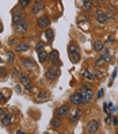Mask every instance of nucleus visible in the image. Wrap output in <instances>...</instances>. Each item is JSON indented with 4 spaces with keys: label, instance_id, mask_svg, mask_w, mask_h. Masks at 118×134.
Wrapping results in <instances>:
<instances>
[{
    "label": "nucleus",
    "instance_id": "f257e3e1",
    "mask_svg": "<svg viewBox=\"0 0 118 134\" xmlns=\"http://www.w3.org/2000/svg\"><path fill=\"white\" fill-rule=\"evenodd\" d=\"M79 92H80V95H82V98H83V102H84V103H90V102L92 100V98H94V92H92L91 87H90L88 84L84 85Z\"/></svg>",
    "mask_w": 118,
    "mask_h": 134
},
{
    "label": "nucleus",
    "instance_id": "f03ea898",
    "mask_svg": "<svg viewBox=\"0 0 118 134\" xmlns=\"http://www.w3.org/2000/svg\"><path fill=\"white\" fill-rule=\"evenodd\" d=\"M68 52H69V57L73 62H77L80 60V49L77 48V45L75 43H71L69 48H68Z\"/></svg>",
    "mask_w": 118,
    "mask_h": 134
},
{
    "label": "nucleus",
    "instance_id": "7ed1b4c3",
    "mask_svg": "<svg viewBox=\"0 0 118 134\" xmlns=\"http://www.w3.org/2000/svg\"><path fill=\"white\" fill-rule=\"evenodd\" d=\"M85 131L90 133V134H94V133H98L99 131V122L96 119H91L85 123Z\"/></svg>",
    "mask_w": 118,
    "mask_h": 134
},
{
    "label": "nucleus",
    "instance_id": "20e7f679",
    "mask_svg": "<svg viewBox=\"0 0 118 134\" xmlns=\"http://www.w3.org/2000/svg\"><path fill=\"white\" fill-rule=\"evenodd\" d=\"M58 75H60V70H58V68H54V66H52V68H49L48 70H46L45 77L48 79V80L53 81L54 79H56V77L58 76Z\"/></svg>",
    "mask_w": 118,
    "mask_h": 134
},
{
    "label": "nucleus",
    "instance_id": "39448f33",
    "mask_svg": "<svg viewBox=\"0 0 118 134\" xmlns=\"http://www.w3.org/2000/svg\"><path fill=\"white\" fill-rule=\"evenodd\" d=\"M14 27H15V31H18V33H26V31L29 30V25H27V22L25 19L18 22V23H15Z\"/></svg>",
    "mask_w": 118,
    "mask_h": 134
},
{
    "label": "nucleus",
    "instance_id": "423d86ee",
    "mask_svg": "<svg viewBox=\"0 0 118 134\" xmlns=\"http://www.w3.org/2000/svg\"><path fill=\"white\" fill-rule=\"evenodd\" d=\"M69 114V106L68 104H62L56 110V116L57 118H64Z\"/></svg>",
    "mask_w": 118,
    "mask_h": 134
},
{
    "label": "nucleus",
    "instance_id": "0eeeda50",
    "mask_svg": "<svg viewBox=\"0 0 118 134\" xmlns=\"http://www.w3.org/2000/svg\"><path fill=\"white\" fill-rule=\"evenodd\" d=\"M69 100H71V103H72V104H76V106H80V104L84 103L83 98H82V95H80V92L72 93V95L69 96Z\"/></svg>",
    "mask_w": 118,
    "mask_h": 134
},
{
    "label": "nucleus",
    "instance_id": "6e6552de",
    "mask_svg": "<svg viewBox=\"0 0 118 134\" xmlns=\"http://www.w3.org/2000/svg\"><path fill=\"white\" fill-rule=\"evenodd\" d=\"M95 18H96V20L100 23V25H106V23H107V16H106V14L103 12V11H102L100 8H98L96 11H95Z\"/></svg>",
    "mask_w": 118,
    "mask_h": 134
},
{
    "label": "nucleus",
    "instance_id": "1a4fd4ad",
    "mask_svg": "<svg viewBox=\"0 0 118 134\" xmlns=\"http://www.w3.org/2000/svg\"><path fill=\"white\" fill-rule=\"evenodd\" d=\"M44 8H45V3L42 2V0H35L34 4H33V10H31V12L35 15V14H38L39 11H42Z\"/></svg>",
    "mask_w": 118,
    "mask_h": 134
},
{
    "label": "nucleus",
    "instance_id": "9d476101",
    "mask_svg": "<svg viewBox=\"0 0 118 134\" xmlns=\"http://www.w3.org/2000/svg\"><path fill=\"white\" fill-rule=\"evenodd\" d=\"M49 61L53 65H60V57H58V52L57 50H52L49 53Z\"/></svg>",
    "mask_w": 118,
    "mask_h": 134
},
{
    "label": "nucleus",
    "instance_id": "9b49d317",
    "mask_svg": "<svg viewBox=\"0 0 118 134\" xmlns=\"http://www.w3.org/2000/svg\"><path fill=\"white\" fill-rule=\"evenodd\" d=\"M22 64H23V66H25L26 69H29V70L35 69V62H34L33 58H22Z\"/></svg>",
    "mask_w": 118,
    "mask_h": 134
},
{
    "label": "nucleus",
    "instance_id": "f8f14e48",
    "mask_svg": "<svg viewBox=\"0 0 118 134\" xmlns=\"http://www.w3.org/2000/svg\"><path fill=\"white\" fill-rule=\"evenodd\" d=\"M37 25H38V27L39 29H46V27H49V25H50V20H49V18L48 16H41L38 20H37Z\"/></svg>",
    "mask_w": 118,
    "mask_h": 134
},
{
    "label": "nucleus",
    "instance_id": "ddd939ff",
    "mask_svg": "<svg viewBox=\"0 0 118 134\" xmlns=\"http://www.w3.org/2000/svg\"><path fill=\"white\" fill-rule=\"evenodd\" d=\"M0 122H2V125H4V126H10L12 123V115L8 114V113H4V115L0 118Z\"/></svg>",
    "mask_w": 118,
    "mask_h": 134
},
{
    "label": "nucleus",
    "instance_id": "4468645a",
    "mask_svg": "<svg viewBox=\"0 0 118 134\" xmlns=\"http://www.w3.org/2000/svg\"><path fill=\"white\" fill-rule=\"evenodd\" d=\"M19 79H20V83H22V85L25 87V88H29V87H31V80H30V77H29L27 75L22 73V75L19 76Z\"/></svg>",
    "mask_w": 118,
    "mask_h": 134
},
{
    "label": "nucleus",
    "instance_id": "2eb2a0df",
    "mask_svg": "<svg viewBox=\"0 0 118 134\" xmlns=\"http://www.w3.org/2000/svg\"><path fill=\"white\" fill-rule=\"evenodd\" d=\"M82 115H83V113H82V110H76V111L72 114V115H71V122H72V123H75V122H77L79 119H80V118H82Z\"/></svg>",
    "mask_w": 118,
    "mask_h": 134
},
{
    "label": "nucleus",
    "instance_id": "dca6fc26",
    "mask_svg": "<svg viewBox=\"0 0 118 134\" xmlns=\"http://www.w3.org/2000/svg\"><path fill=\"white\" fill-rule=\"evenodd\" d=\"M100 52H102V57L105 58V61H106V62H107V61H111V58H113V57H111V53H110V50H109V49H102Z\"/></svg>",
    "mask_w": 118,
    "mask_h": 134
},
{
    "label": "nucleus",
    "instance_id": "f3484780",
    "mask_svg": "<svg viewBox=\"0 0 118 134\" xmlns=\"http://www.w3.org/2000/svg\"><path fill=\"white\" fill-rule=\"evenodd\" d=\"M38 58H39V62L44 64V62L48 60V53H46L45 50H39L38 52Z\"/></svg>",
    "mask_w": 118,
    "mask_h": 134
},
{
    "label": "nucleus",
    "instance_id": "a211bd4d",
    "mask_svg": "<svg viewBox=\"0 0 118 134\" xmlns=\"http://www.w3.org/2000/svg\"><path fill=\"white\" fill-rule=\"evenodd\" d=\"M92 49L95 50V52H100L102 49H103V42H100V41H95L92 45Z\"/></svg>",
    "mask_w": 118,
    "mask_h": 134
},
{
    "label": "nucleus",
    "instance_id": "6ab92c4d",
    "mask_svg": "<svg viewBox=\"0 0 118 134\" xmlns=\"http://www.w3.org/2000/svg\"><path fill=\"white\" fill-rule=\"evenodd\" d=\"M25 18H23V14H14V18H12V23L15 25V23H18V22H20V20H23Z\"/></svg>",
    "mask_w": 118,
    "mask_h": 134
},
{
    "label": "nucleus",
    "instance_id": "aec40b11",
    "mask_svg": "<svg viewBox=\"0 0 118 134\" xmlns=\"http://www.w3.org/2000/svg\"><path fill=\"white\" fill-rule=\"evenodd\" d=\"M29 50V45L27 43H19L17 46V52H26Z\"/></svg>",
    "mask_w": 118,
    "mask_h": 134
},
{
    "label": "nucleus",
    "instance_id": "412c9836",
    "mask_svg": "<svg viewBox=\"0 0 118 134\" xmlns=\"http://www.w3.org/2000/svg\"><path fill=\"white\" fill-rule=\"evenodd\" d=\"M106 16H107L109 20H111V19L115 18V12H114V8H113V7H110V10H109V12L106 14Z\"/></svg>",
    "mask_w": 118,
    "mask_h": 134
},
{
    "label": "nucleus",
    "instance_id": "4be33fe9",
    "mask_svg": "<svg viewBox=\"0 0 118 134\" xmlns=\"http://www.w3.org/2000/svg\"><path fill=\"white\" fill-rule=\"evenodd\" d=\"M83 76H84L85 79H88V80H94V79H95V76H92V75L90 73V70H88V69L83 72Z\"/></svg>",
    "mask_w": 118,
    "mask_h": 134
},
{
    "label": "nucleus",
    "instance_id": "5701e85b",
    "mask_svg": "<svg viewBox=\"0 0 118 134\" xmlns=\"http://www.w3.org/2000/svg\"><path fill=\"white\" fill-rule=\"evenodd\" d=\"M45 34H46V38H48V41H52V39L54 38V31H53V30H48Z\"/></svg>",
    "mask_w": 118,
    "mask_h": 134
},
{
    "label": "nucleus",
    "instance_id": "b1692460",
    "mask_svg": "<svg viewBox=\"0 0 118 134\" xmlns=\"http://www.w3.org/2000/svg\"><path fill=\"white\" fill-rule=\"evenodd\" d=\"M31 0H19V5L22 7V8H25V7H27L30 4Z\"/></svg>",
    "mask_w": 118,
    "mask_h": 134
},
{
    "label": "nucleus",
    "instance_id": "393cba45",
    "mask_svg": "<svg viewBox=\"0 0 118 134\" xmlns=\"http://www.w3.org/2000/svg\"><path fill=\"white\" fill-rule=\"evenodd\" d=\"M60 118H54V119L52 121V126H54V127H60L61 126V123H60Z\"/></svg>",
    "mask_w": 118,
    "mask_h": 134
},
{
    "label": "nucleus",
    "instance_id": "a878e982",
    "mask_svg": "<svg viewBox=\"0 0 118 134\" xmlns=\"http://www.w3.org/2000/svg\"><path fill=\"white\" fill-rule=\"evenodd\" d=\"M103 62H106V61H105V58H103V57L100 56V57H99V58L96 60V62H95V64H96V65H102V64H103Z\"/></svg>",
    "mask_w": 118,
    "mask_h": 134
},
{
    "label": "nucleus",
    "instance_id": "bb28decb",
    "mask_svg": "<svg viewBox=\"0 0 118 134\" xmlns=\"http://www.w3.org/2000/svg\"><path fill=\"white\" fill-rule=\"evenodd\" d=\"M42 46H44V42H38V45H37V52H39L42 49Z\"/></svg>",
    "mask_w": 118,
    "mask_h": 134
},
{
    "label": "nucleus",
    "instance_id": "cd10ccee",
    "mask_svg": "<svg viewBox=\"0 0 118 134\" xmlns=\"http://www.w3.org/2000/svg\"><path fill=\"white\" fill-rule=\"evenodd\" d=\"M46 99V98H48V93H46V92H44V93H39V99Z\"/></svg>",
    "mask_w": 118,
    "mask_h": 134
},
{
    "label": "nucleus",
    "instance_id": "c85d7f7f",
    "mask_svg": "<svg viewBox=\"0 0 118 134\" xmlns=\"http://www.w3.org/2000/svg\"><path fill=\"white\" fill-rule=\"evenodd\" d=\"M14 76H15V77H19V76H20V73L18 72V70H17V69H15V70H14Z\"/></svg>",
    "mask_w": 118,
    "mask_h": 134
},
{
    "label": "nucleus",
    "instance_id": "c756f323",
    "mask_svg": "<svg viewBox=\"0 0 118 134\" xmlns=\"http://www.w3.org/2000/svg\"><path fill=\"white\" fill-rule=\"evenodd\" d=\"M103 96V90H99V92H98V98H102Z\"/></svg>",
    "mask_w": 118,
    "mask_h": 134
},
{
    "label": "nucleus",
    "instance_id": "7c9ffc66",
    "mask_svg": "<svg viewBox=\"0 0 118 134\" xmlns=\"http://www.w3.org/2000/svg\"><path fill=\"white\" fill-rule=\"evenodd\" d=\"M8 60H10V62H12V61H14V54H12V53H10V56H8Z\"/></svg>",
    "mask_w": 118,
    "mask_h": 134
},
{
    "label": "nucleus",
    "instance_id": "2f4dec72",
    "mask_svg": "<svg viewBox=\"0 0 118 134\" xmlns=\"http://www.w3.org/2000/svg\"><path fill=\"white\" fill-rule=\"evenodd\" d=\"M113 123L114 125H118V119H117V118H114V119H113Z\"/></svg>",
    "mask_w": 118,
    "mask_h": 134
},
{
    "label": "nucleus",
    "instance_id": "473e14b6",
    "mask_svg": "<svg viewBox=\"0 0 118 134\" xmlns=\"http://www.w3.org/2000/svg\"><path fill=\"white\" fill-rule=\"evenodd\" d=\"M3 31V25H2V22H0V33Z\"/></svg>",
    "mask_w": 118,
    "mask_h": 134
},
{
    "label": "nucleus",
    "instance_id": "72a5a7b5",
    "mask_svg": "<svg viewBox=\"0 0 118 134\" xmlns=\"http://www.w3.org/2000/svg\"><path fill=\"white\" fill-rule=\"evenodd\" d=\"M100 3H105V2H110V0H99Z\"/></svg>",
    "mask_w": 118,
    "mask_h": 134
}]
</instances>
